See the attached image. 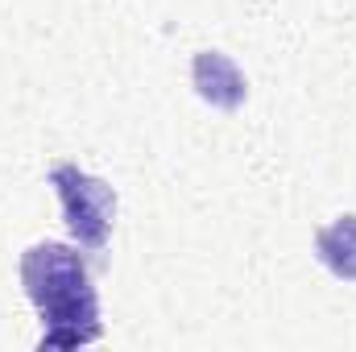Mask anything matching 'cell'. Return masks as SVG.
I'll return each mask as SVG.
<instances>
[{"instance_id":"obj_2","label":"cell","mask_w":356,"mask_h":352,"mask_svg":"<svg viewBox=\"0 0 356 352\" xmlns=\"http://www.w3.org/2000/svg\"><path fill=\"white\" fill-rule=\"evenodd\" d=\"M50 186L63 203V220L71 241L83 253H99L112 237V220H116V191L104 178L79 170L75 162H58L50 166Z\"/></svg>"},{"instance_id":"obj_1","label":"cell","mask_w":356,"mask_h":352,"mask_svg":"<svg viewBox=\"0 0 356 352\" xmlns=\"http://www.w3.org/2000/svg\"><path fill=\"white\" fill-rule=\"evenodd\" d=\"M25 298L42 315V349H79L104 336L99 328V294L79 249L42 241L21 253Z\"/></svg>"},{"instance_id":"obj_4","label":"cell","mask_w":356,"mask_h":352,"mask_svg":"<svg viewBox=\"0 0 356 352\" xmlns=\"http://www.w3.org/2000/svg\"><path fill=\"white\" fill-rule=\"evenodd\" d=\"M315 257L332 278L356 282V216H340L315 232Z\"/></svg>"},{"instance_id":"obj_3","label":"cell","mask_w":356,"mask_h":352,"mask_svg":"<svg viewBox=\"0 0 356 352\" xmlns=\"http://www.w3.org/2000/svg\"><path fill=\"white\" fill-rule=\"evenodd\" d=\"M191 83H195L203 104H211L220 112H236L245 104V95H249L245 71L228 54H220V50H199L191 58Z\"/></svg>"}]
</instances>
